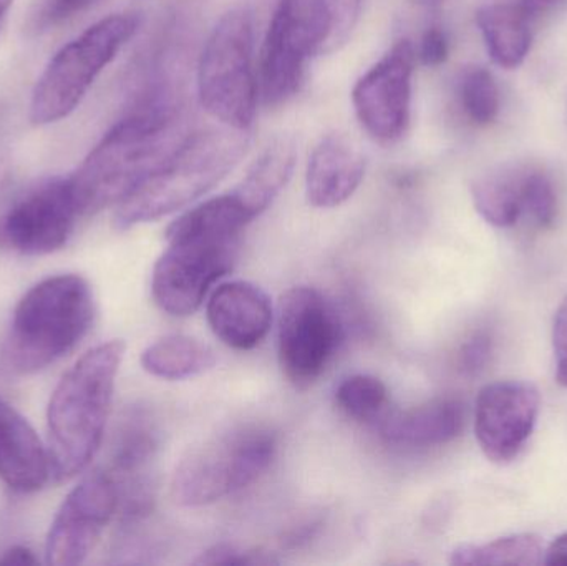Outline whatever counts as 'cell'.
Returning a JSON list of instances; mask_svg holds the SVG:
<instances>
[{
  "label": "cell",
  "mask_w": 567,
  "mask_h": 566,
  "mask_svg": "<svg viewBox=\"0 0 567 566\" xmlns=\"http://www.w3.org/2000/svg\"><path fill=\"white\" fill-rule=\"evenodd\" d=\"M252 222L233 193L175 219L166 231L168 246L153 269L152 292L158 308L175 318L198 311L213 286L231 271L243 233Z\"/></svg>",
  "instance_id": "1"
},
{
  "label": "cell",
  "mask_w": 567,
  "mask_h": 566,
  "mask_svg": "<svg viewBox=\"0 0 567 566\" xmlns=\"http://www.w3.org/2000/svg\"><path fill=\"white\" fill-rule=\"evenodd\" d=\"M169 96H155L110 128L70 176L82 216L116 206L155 175L188 138Z\"/></svg>",
  "instance_id": "2"
},
{
  "label": "cell",
  "mask_w": 567,
  "mask_h": 566,
  "mask_svg": "<svg viewBox=\"0 0 567 566\" xmlns=\"http://www.w3.org/2000/svg\"><path fill=\"white\" fill-rule=\"evenodd\" d=\"M123 356L125 344L118 339L95 346L53 389L47 408V452L56 484L82 474L99 452Z\"/></svg>",
  "instance_id": "3"
},
{
  "label": "cell",
  "mask_w": 567,
  "mask_h": 566,
  "mask_svg": "<svg viewBox=\"0 0 567 566\" xmlns=\"http://www.w3.org/2000/svg\"><path fill=\"white\" fill-rule=\"evenodd\" d=\"M95 298L79 275L50 276L37 282L13 309L0 348V372L25 378L72 352L89 335Z\"/></svg>",
  "instance_id": "4"
},
{
  "label": "cell",
  "mask_w": 567,
  "mask_h": 566,
  "mask_svg": "<svg viewBox=\"0 0 567 566\" xmlns=\"http://www.w3.org/2000/svg\"><path fill=\"white\" fill-rule=\"evenodd\" d=\"M248 148L249 135L245 130L223 125L189 133L155 175L116 205V228L156 222L192 205L218 186Z\"/></svg>",
  "instance_id": "5"
},
{
  "label": "cell",
  "mask_w": 567,
  "mask_h": 566,
  "mask_svg": "<svg viewBox=\"0 0 567 566\" xmlns=\"http://www.w3.org/2000/svg\"><path fill=\"white\" fill-rule=\"evenodd\" d=\"M203 109L229 128L248 132L258 109L255 30L251 13L233 9L209 33L198 65Z\"/></svg>",
  "instance_id": "6"
},
{
  "label": "cell",
  "mask_w": 567,
  "mask_h": 566,
  "mask_svg": "<svg viewBox=\"0 0 567 566\" xmlns=\"http://www.w3.org/2000/svg\"><path fill=\"white\" fill-rule=\"evenodd\" d=\"M138 27L135 13H113L62 47L37 80L30 122L43 126L66 119Z\"/></svg>",
  "instance_id": "7"
},
{
  "label": "cell",
  "mask_w": 567,
  "mask_h": 566,
  "mask_svg": "<svg viewBox=\"0 0 567 566\" xmlns=\"http://www.w3.org/2000/svg\"><path fill=\"white\" fill-rule=\"evenodd\" d=\"M276 438L259 428L236 429L193 447L176 467L172 494L183 507H205L255 484L271 465Z\"/></svg>",
  "instance_id": "8"
},
{
  "label": "cell",
  "mask_w": 567,
  "mask_h": 566,
  "mask_svg": "<svg viewBox=\"0 0 567 566\" xmlns=\"http://www.w3.org/2000/svg\"><path fill=\"white\" fill-rule=\"evenodd\" d=\"M336 16L327 0H281L259 59L258 86L268 105L296 95L306 65L332 35Z\"/></svg>",
  "instance_id": "9"
},
{
  "label": "cell",
  "mask_w": 567,
  "mask_h": 566,
  "mask_svg": "<svg viewBox=\"0 0 567 566\" xmlns=\"http://www.w3.org/2000/svg\"><path fill=\"white\" fill-rule=\"evenodd\" d=\"M342 341V326L317 289L292 288L279 306V362L296 388H309Z\"/></svg>",
  "instance_id": "10"
},
{
  "label": "cell",
  "mask_w": 567,
  "mask_h": 566,
  "mask_svg": "<svg viewBox=\"0 0 567 566\" xmlns=\"http://www.w3.org/2000/svg\"><path fill=\"white\" fill-rule=\"evenodd\" d=\"M415 63L412 42L399 40L353 86V112L377 142H399L409 132Z\"/></svg>",
  "instance_id": "11"
},
{
  "label": "cell",
  "mask_w": 567,
  "mask_h": 566,
  "mask_svg": "<svg viewBox=\"0 0 567 566\" xmlns=\"http://www.w3.org/2000/svg\"><path fill=\"white\" fill-rule=\"evenodd\" d=\"M80 216L70 178L49 179L0 216V248L22 256L59 251L69 243Z\"/></svg>",
  "instance_id": "12"
},
{
  "label": "cell",
  "mask_w": 567,
  "mask_h": 566,
  "mask_svg": "<svg viewBox=\"0 0 567 566\" xmlns=\"http://www.w3.org/2000/svg\"><path fill=\"white\" fill-rule=\"evenodd\" d=\"M118 512V488L109 471L95 469L80 478L63 498L45 541L52 566L83 564L95 550L106 525Z\"/></svg>",
  "instance_id": "13"
},
{
  "label": "cell",
  "mask_w": 567,
  "mask_h": 566,
  "mask_svg": "<svg viewBox=\"0 0 567 566\" xmlns=\"http://www.w3.org/2000/svg\"><path fill=\"white\" fill-rule=\"evenodd\" d=\"M542 411V395L529 382L498 381L480 391L475 435L488 461L508 464L532 438Z\"/></svg>",
  "instance_id": "14"
},
{
  "label": "cell",
  "mask_w": 567,
  "mask_h": 566,
  "mask_svg": "<svg viewBox=\"0 0 567 566\" xmlns=\"http://www.w3.org/2000/svg\"><path fill=\"white\" fill-rule=\"evenodd\" d=\"M206 316L223 344L236 351H251L271 331L275 311L265 289L248 281H229L212 292Z\"/></svg>",
  "instance_id": "15"
},
{
  "label": "cell",
  "mask_w": 567,
  "mask_h": 566,
  "mask_svg": "<svg viewBox=\"0 0 567 566\" xmlns=\"http://www.w3.org/2000/svg\"><path fill=\"white\" fill-rule=\"evenodd\" d=\"M365 169V155L349 136L342 133L323 136L307 162V202L322 209L343 205L359 189Z\"/></svg>",
  "instance_id": "16"
},
{
  "label": "cell",
  "mask_w": 567,
  "mask_h": 566,
  "mask_svg": "<svg viewBox=\"0 0 567 566\" xmlns=\"http://www.w3.org/2000/svg\"><path fill=\"white\" fill-rule=\"evenodd\" d=\"M0 478L19 494L40 491L50 475L49 452L32 425L0 398Z\"/></svg>",
  "instance_id": "17"
},
{
  "label": "cell",
  "mask_w": 567,
  "mask_h": 566,
  "mask_svg": "<svg viewBox=\"0 0 567 566\" xmlns=\"http://www.w3.org/2000/svg\"><path fill=\"white\" fill-rule=\"evenodd\" d=\"M465 428V405L453 398L433 399L406 411H389L379 431L389 444L429 449L450 444Z\"/></svg>",
  "instance_id": "18"
},
{
  "label": "cell",
  "mask_w": 567,
  "mask_h": 566,
  "mask_svg": "<svg viewBox=\"0 0 567 566\" xmlns=\"http://www.w3.org/2000/svg\"><path fill=\"white\" fill-rule=\"evenodd\" d=\"M158 445V431L150 412L143 408L128 409L116 425L110 447L109 472L116 487L150 484V465Z\"/></svg>",
  "instance_id": "19"
},
{
  "label": "cell",
  "mask_w": 567,
  "mask_h": 566,
  "mask_svg": "<svg viewBox=\"0 0 567 566\" xmlns=\"http://www.w3.org/2000/svg\"><path fill=\"white\" fill-rule=\"evenodd\" d=\"M296 142L290 136L281 135L272 140L249 166L245 178L233 189V195L241 202L252 219L262 215L286 188L296 168Z\"/></svg>",
  "instance_id": "20"
},
{
  "label": "cell",
  "mask_w": 567,
  "mask_h": 566,
  "mask_svg": "<svg viewBox=\"0 0 567 566\" xmlns=\"http://www.w3.org/2000/svg\"><path fill=\"white\" fill-rule=\"evenodd\" d=\"M486 50L502 69H518L532 49L529 16L522 6L492 3L476 12Z\"/></svg>",
  "instance_id": "21"
},
{
  "label": "cell",
  "mask_w": 567,
  "mask_h": 566,
  "mask_svg": "<svg viewBox=\"0 0 567 566\" xmlns=\"http://www.w3.org/2000/svg\"><path fill=\"white\" fill-rule=\"evenodd\" d=\"M215 364L216 354L209 346L183 335L158 339L142 354L143 369L165 381L196 378L215 368Z\"/></svg>",
  "instance_id": "22"
},
{
  "label": "cell",
  "mask_w": 567,
  "mask_h": 566,
  "mask_svg": "<svg viewBox=\"0 0 567 566\" xmlns=\"http://www.w3.org/2000/svg\"><path fill=\"white\" fill-rule=\"evenodd\" d=\"M523 175L525 169L498 172L482 176L473 183V205L488 225L512 228L525 215Z\"/></svg>",
  "instance_id": "23"
},
{
  "label": "cell",
  "mask_w": 567,
  "mask_h": 566,
  "mask_svg": "<svg viewBox=\"0 0 567 566\" xmlns=\"http://www.w3.org/2000/svg\"><path fill=\"white\" fill-rule=\"evenodd\" d=\"M456 566H538L545 564V545L536 534H515L482 545H460L450 554Z\"/></svg>",
  "instance_id": "24"
},
{
  "label": "cell",
  "mask_w": 567,
  "mask_h": 566,
  "mask_svg": "<svg viewBox=\"0 0 567 566\" xmlns=\"http://www.w3.org/2000/svg\"><path fill=\"white\" fill-rule=\"evenodd\" d=\"M336 404L352 421L379 424L390 411L389 389L373 375H350L337 388Z\"/></svg>",
  "instance_id": "25"
},
{
  "label": "cell",
  "mask_w": 567,
  "mask_h": 566,
  "mask_svg": "<svg viewBox=\"0 0 567 566\" xmlns=\"http://www.w3.org/2000/svg\"><path fill=\"white\" fill-rule=\"evenodd\" d=\"M460 105L466 119L478 126L492 125L499 113V89L495 76L485 66L462 70L458 79Z\"/></svg>",
  "instance_id": "26"
},
{
  "label": "cell",
  "mask_w": 567,
  "mask_h": 566,
  "mask_svg": "<svg viewBox=\"0 0 567 566\" xmlns=\"http://www.w3.org/2000/svg\"><path fill=\"white\" fill-rule=\"evenodd\" d=\"M523 208L539 228H549L558 216V195L546 173L525 169L523 175Z\"/></svg>",
  "instance_id": "27"
},
{
  "label": "cell",
  "mask_w": 567,
  "mask_h": 566,
  "mask_svg": "<svg viewBox=\"0 0 567 566\" xmlns=\"http://www.w3.org/2000/svg\"><path fill=\"white\" fill-rule=\"evenodd\" d=\"M493 339L486 331L473 332L458 351V369L465 375H478L489 362Z\"/></svg>",
  "instance_id": "28"
},
{
  "label": "cell",
  "mask_w": 567,
  "mask_h": 566,
  "mask_svg": "<svg viewBox=\"0 0 567 566\" xmlns=\"http://www.w3.org/2000/svg\"><path fill=\"white\" fill-rule=\"evenodd\" d=\"M196 565H269L276 564L271 557L259 552L239 550L235 545L219 544L203 552Z\"/></svg>",
  "instance_id": "29"
},
{
  "label": "cell",
  "mask_w": 567,
  "mask_h": 566,
  "mask_svg": "<svg viewBox=\"0 0 567 566\" xmlns=\"http://www.w3.org/2000/svg\"><path fill=\"white\" fill-rule=\"evenodd\" d=\"M553 351H555L556 381L567 388V298L559 305L553 322Z\"/></svg>",
  "instance_id": "30"
},
{
  "label": "cell",
  "mask_w": 567,
  "mask_h": 566,
  "mask_svg": "<svg viewBox=\"0 0 567 566\" xmlns=\"http://www.w3.org/2000/svg\"><path fill=\"white\" fill-rule=\"evenodd\" d=\"M416 55L422 60L423 65H443L450 55V43L446 33L440 27H430L420 40Z\"/></svg>",
  "instance_id": "31"
},
{
  "label": "cell",
  "mask_w": 567,
  "mask_h": 566,
  "mask_svg": "<svg viewBox=\"0 0 567 566\" xmlns=\"http://www.w3.org/2000/svg\"><path fill=\"white\" fill-rule=\"evenodd\" d=\"M96 0H49L43 19L49 23H60L63 20L72 19L82 10L89 9Z\"/></svg>",
  "instance_id": "32"
},
{
  "label": "cell",
  "mask_w": 567,
  "mask_h": 566,
  "mask_svg": "<svg viewBox=\"0 0 567 566\" xmlns=\"http://www.w3.org/2000/svg\"><path fill=\"white\" fill-rule=\"evenodd\" d=\"M37 564H39V558L25 545H12V547H7L6 550L0 552V566Z\"/></svg>",
  "instance_id": "33"
},
{
  "label": "cell",
  "mask_w": 567,
  "mask_h": 566,
  "mask_svg": "<svg viewBox=\"0 0 567 566\" xmlns=\"http://www.w3.org/2000/svg\"><path fill=\"white\" fill-rule=\"evenodd\" d=\"M545 564L553 566H567V532L559 535L548 550H545Z\"/></svg>",
  "instance_id": "34"
},
{
  "label": "cell",
  "mask_w": 567,
  "mask_h": 566,
  "mask_svg": "<svg viewBox=\"0 0 567 566\" xmlns=\"http://www.w3.org/2000/svg\"><path fill=\"white\" fill-rule=\"evenodd\" d=\"M563 2L565 0H522L519 6L532 17L536 16V13L548 12V10L555 9L556 6Z\"/></svg>",
  "instance_id": "35"
},
{
  "label": "cell",
  "mask_w": 567,
  "mask_h": 566,
  "mask_svg": "<svg viewBox=\"0 0 567 566\" xmlns=\"http://www.w3.org/2000/svg\"><path fill=\"white\" fill-rule=\"evenodd\" d=\"M419 6L426 7V9H435V7L442 6L445 0H415Z\"/></svg>",
  "instance_id": "36"
},
{
  "label": "cell",
  "mask_w": 567,
  "mask_h": 566,
  "mask_svg": "<svg viewBox=\"0 0 567 566\" xmlns=\"http://www.w3.org/2000/svg\"><path fill=\"white\" fill-rule=\"evenodd\" d=\"M13 0H0V20L3 19L10 7H12Z\"/></svg>",
  "instance_id": "37"
}]
</instances>
